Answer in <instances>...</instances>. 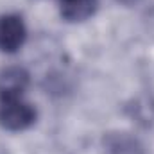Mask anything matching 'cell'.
<instances>
[{"instance_id":"cell-1","label":"cell","mask_w":154,"mask_h":154,"mask_svg":"<svg viewBox=\"0 0 154 154\" xmlns=\"http://www.w3.org/2000/svg\"><path fill=\"white\" fill-rule=\"evenodd\" d=\"M36 122V109L22 100L16 99H0V125L7 131L18 133L29 129Z\"/></svg>"},{"instance_id":"cell-2","label":"cell","mask_w":154,"mask_h":154,"mask_svg":"<svg viewBox=\"0 0 154 154\" xmlns=\"http://www.w3.org/2000/svg\"><path fill=\"white\" fill-rule=\"evenodd\" d=\"M27 38V29L18 14L0 16V52L13 54L16 52Z\"/></svg>"},{"instance_id":"cell-3","label":"cell","mask_w":154,"mask_h":154,"mask_svg":"<svg viewBox=\"0 0 154 154\" xmlns=\"http://www.w3.org/2000/svg\"><path fill=\"white\" fill-rule=\"evenodd\" d=\"M102 154H145V147L129 133H108L102 138Z\"/></svg>"},{"instance_id":"cell-4","label":"cell","mask_w":154,"mask_h":154,"mask_svg":"<svg viewBox=\"0 0 154 154\" xmlns=\"http://www.w3.org/2000/svg\"><path fill=\"white\" fill-rule=\"evenodd\" d=\"M29 86V74L20 66H9L0 74V99L22 97Z\"/></svg>"},{"instance_id":"cell-5","label":"cell","mask_w":154,"mask_h":154,"mask_svg":"<svg viewBox=\"0 0 154 154\" xmlns=\"http://www.w3.org/2000/svg\"><path fill=\"white\" fill-rule=\"evenodd\" d=\"M97 0H61V16L66 22H84L93 16Z\"/></svg>"}]
</instances>
